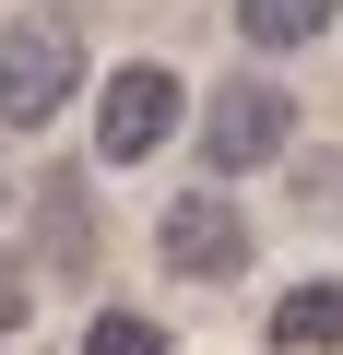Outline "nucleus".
<instances>
[{
    "label": "nucleus",
    "mask_w": 343,
    "mask_h": 355,
    "mask_svg": "<svg viewBox=\"0 0 343 355\" xmlns=\"http://www.w3.org/2000/svg\"><path fill=\"white\" fill-rule=\"evenodd\" d=\"M0 202H12V190H0Z\"/></svg>",
    "instance_id": "obj_10"
},
{
    "label": "nucleus",
    "mask_w": 343,
    "mask_h": 355,
    "mask_svg": "<svg viewBox=\"0 0 343 355\" xmlns=\"http://www.w3.org/2000/svg\"><path fill=\"white\" fill-rule=\"evenodd\" d=\"M225 24H237V48H319L331 24H343V0H225Z\"/></svg>",
    "instance_id": "obj_7"
},
{
    "label": "nucleus",
    "mask_w": 343,
    "mask_h": 355,
    "mask_svg": "<svg viewBox=\"0 0 343 355\" xmlns=\"http://www.w3.org/2000/svg\"><path fill=\"white\" fill-rule=\"evenodd\" d=\"M272 343L284 355H343V272H308L272 296Z\"/></svg>",
    "instance_id": "obj_6"
},
{
    "label": "nucleus",
    "mask_w": 343,
    "mask_h": 355,
    "mask_svg": "<svg viewBox=\"0 0 343 355\" xmlns=\"http://www.w3.org/2000/svg\"><path fill=\"white\" fill-rule=\"evenodd\" d=\"M249 249H261V237H249V214H237L225 178H213V190H178V202L154 214V261L178 272V284H237Z\"/></svg>",
    "instance_id": "obj_3"
},
{
    "label": "nucleus",
    "mask_w": 343,
    "mask_h": 355,
    "mask_svg": "<svg viewBox=\"0 0 343 355\" xmlns=\"http://www.w3.org/2000/svg\"><path fill=\"white\" fill-rule=\"evenodd\" d=\"M83 355H166V331H154L142 308H107V320L83 331Z\"/></svg>",
    "instance_id": "obj_8"
},
{
    "label": "nucleus",
    "mask_w": 343,
    "mask_h": 355,
    "mask_svg": "<svg viewBox=\"0 0 343 355\" xmlns=\"http://www.w3.org/2000/svg\"><path fill=\"white\" fill-rule=\"evenodd\" d=\"M24 320V272H0V331H12Z\"/></svg>",
    "instance_id": "obj_9"
},
{
    "label": "nucleus",
    "mask_w": 343,
    "mask_h": 355,
    "mask_svg": "<svg viewBox=\"0 0 343 355\" xmlns=\"http://www.w3.org/2000/svg\"><path fill=\"white\" fill-rule=\"evenodd\" d=\"M284 142H296V95H284L272 71H225V83L202 95V142H190V154H202L213 178H249V166H272Z\"/></svg>",
    "instance_id": "obj_2"
},
{
    "label": "nucleus",
    "mask_w": 343,
    "mask_h": 355,
    "mask_svg": "<svg viewBox=\"0 0 343 355\" xmlns=\"http://www.w3.org/2000/svg\"><path fill=\"white\" fill-rule=\"evenodd\" d=\"M178 119H190V83L166 71V60L107 71V83H95V166H142V154H166V142H178Z\"/></svg>",
    "instance_id": "obj_4"
},
{
    "label": "nucleus",
    "mask_w": 343,
    "mask_h": 355,
    "mask_svg": "<svg viewBox=\"0 0 343 355\" xmlns=\"http://www.w3.org/2000/svg\"><path fill=\"white\" fill-rule=\"evenodd\" d=\"M24 261L48 272V284H95V261H107V225H95V178L83 166H48L36 178V202H24Z\"/></svg>",
    "instance_id": "obj_5"
},
{
    "label": "nucleus",
    "mask_w": 343,
    "mask_h": 355,
    "mask_svg": "<svg viewBox=\"0 0 343 355\" xmlns=\"http://www.w3.org/2000/svg\"><path fill=\"white\" fill-rule=\"evenodd\" d=\"M83 107V24L71 12H12L0 24V130H48Z\"/></svg>",
    "instance_id": "obj_1"
}]
</instances>
